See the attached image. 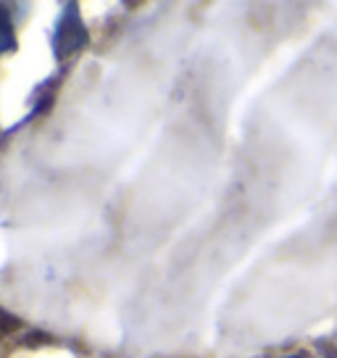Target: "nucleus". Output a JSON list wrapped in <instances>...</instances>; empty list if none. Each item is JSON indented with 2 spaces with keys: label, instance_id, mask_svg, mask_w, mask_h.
I'll return each mask as SVG.
<instances>
[{
  "label": "nucleus",
  "instance_id": "7ed1b4c3",
  "mask_svg": "<svg viewBox=\"0 0 337 358\" xmlns=\"http://www.w3.org/2000/svg\"><path fill=\"white\" fill-rule=\"evenodd\" d=\"M13 329H19V319H13L6 311H0V332H13Z\"/></svg>",
  "mask_w": 337,
  "mask_h": 358
},
{
  "label": "nucleus",
  "instance_id": "f257e3e1",
  "mask_svg": "<svg viewBox=\"0 0 337 358\" xmlns=\"http://www.w3.org/2000/svg\"><path fill=\"white\" fill-rule=\"evenodd\" d=\"M87 43H90V37H87V27L79 16V6L77 3H66L61 8V19H58L56 37H53V53H56L58 61H64V58H71L74 53H79Z\"/></svg>",
  "mask_w": 337,
  "mask_h": 358
},
{
  "label": "nucleus",
  "instance_id": "f03ea898",
  "mask_svg": "<svg viewBox=\"0 0 337 358\" xmlns=\"http://www.w3.org/2000/svg\"><path fill=\"white\" fill-rule=\"evenodd\" d=\"M16 50V34H13L11 13L6 6H0V56Z\"/></svg>",
  "mask_w": 337,
  "mask_h": 358
},
{
  "label": "nucleus",
  "instance_id": "20e7f679",
  "mask_svg": "<svg viewBox=\"0 0 337 358\" xmlns=\"http://www.w3.org/2000/svg\"><path fill=\"white\" fill-rule=\"evenodd\" d=\"M287 358H303V356H287Z\"/></svg>",
  "mask_w": 337,
  "mask_h": 358
}]
</instances>
